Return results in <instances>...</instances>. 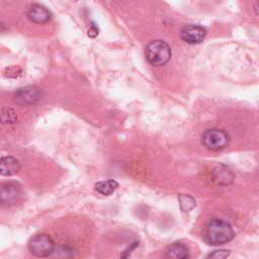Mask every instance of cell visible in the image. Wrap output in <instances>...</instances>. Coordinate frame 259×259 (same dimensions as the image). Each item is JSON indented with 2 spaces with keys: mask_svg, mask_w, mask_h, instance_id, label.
Masks as SVG:
<instances>
[{
  "mask_svg": "<svg viewBox=\"0 0 259 259\" xmlns=\"http://www.w3.org/2000/svg\"><path fill=\"white\" fill-rule=\"evenodd\" d=\"M235 232L226 221L214 219L209 221L203 230V239L209 245H221L233 240Z\"/></svg>",
  "mask_w": 259,
  "mask_h": 259,
  "instance_id": "6da1fadb",
  "label": "cell"
},
{
  "mask_svg": "<svg viewBox=\"0 0 259 259\" xmlns=\"http://www.w3.org/2000/svg\"><path fill=\"white\" fill-rule=\"evenodd\" d=\"M146 58L154 66H162L171 58V49L169 45L161 39L151 41L145 50Z\"/></svg>",
  "mask_w": 259,
  "mask_h": 259,
  "instance_id": "7a4b0ae2",
  "label": "cell"
},
{
  "mask_svg": "<svg viewBox=\"0 0 259 259\" xmlns=\"http://www.w3.org/2000/svg\"><path fill=\"white\" fill-rule=\"evenodd\" d=\"M56 249L53 239L47 234H37L28 241V250L35 257L44 258L54 254Z\"/></svg>",
  "mask_w": 259,
  "mask_h": 259,
  "instance_id": "3957f363",
  "label": "cell"
},
{
  "mask_svg": "<svg viewBox=\"0 0 259 259\" xmlns=\"http://www.w3.org/2000/svg\"><path fill=\"white\" fill-rule=\"evenodd\" d=\"M201 142L205 148L212 151H219L229 145L230 137L227 132L214 127L203 133Z\"/></svg>",
  "mask_w": 259,
  "mask_h": 259,
  "instance_id": "277c9868",
  "label": "cell"
},
{
  "mask_svg": "<svg viewBox=\"0 0 259 259\" xmlns=\"http://www.w3.org/2000/svg\"><path fill=\"white\" fill-rule=\"evenodd\" d=\"M41 97V90L36 86H26L14 93V100L20 105H32Z\"/></svg>",
  "mask_w": 259,
  "mask_h": 259,
  "instance_id": "5b68a950",
  "label": "cell"
},
{
  "mask_svg": "<svg viewBox=\"0 0 259 259\" xmlns=\"http://www.w3.org/2000/svg\"><path fill=\"white\" fill-rule=\"evenodd\" d=\"M20 196V186L15 182H6L0 188V202L3 206L13 205Z\"/></svg>",
  "mask_w": 259,
  "mask_h": 259,
  "instance_id": "8992f818",
  "label": "cell"
},
{
  "mask_svg": "<svg viewBox=\"0 0 259 259\" xmlns=\"http://www.w3.org/2000/svg\"><path fill=\"white\" fill-rule=\"evenodd\" d=\"M206 35V30L200 25H186L180 31V37L187 44H199Z\"/></svg>",
  "mask_w": 259,
  "mask_h": 259,
  "instance_id": "52a82bcc",
  "label": "cell"
},
{
  "mask_svg": "<svg viewBox=\"0 0 259 259\" xmlns=\"http://www.w3.org/2000/svg\"><path fill=\"white\" fill-rule=\"evenodd\" d=\"M26 16L30 21L35 23H46L52 17L51 12L44 5L38 3L31 4L28 7L26 11Z\"/></svg>",
  "mask_w": 259,
  "mask_h": 259,
  "instance_id": "ba28073f",
  "label": "cell"
},
{
  "mask_svg": "<svg viewBox=\"0 0 259 259\" xmlns=\"http://www.w3.org/2000/svg\"><path fill=\"white\" fill-rule=\"evenodd\" d=\"M20 162L12 156H4L0 162V173L3 176H12L19 172Z\"/></svg>",
  "mask_w": 259,
  "mask_h": 259,
  "instance_id": "9c48e42d",
  "label": "cell"
},
{
  "mask_svg": "<svg viewBox=\"0 0 259 259\" xmlns=\"http://www.w3.org/2000/svg\"><path fill=\"white\" fill-rule=\"evenodd\" d=\"M164 257L165 259H189V251L183 243L176 242L168 246Z\"/></svg>",
  "mask_w": 259,
  "mask_h": 259,
  "instance_id": "30bf717a",
  "label": "cell"
},
{
  "mask_svg": "<svg viewBox=\"0 0 259 259\" xmlns=\"http://www.w3.org/2000/svg\"><path fill=\"white\" fill-rule=\"evenodd\" d=\"M118 187V183L113 179L99 181L95 184V190L103 195H110Z\"/></svg>",
  "mask_w": 259,
  "mask_h": 259,
  "instance_id": "8fae6325",
  "label": "cell"
},
{
  "mask_svg": "<svg viewBox=\"0 0 259 259\" xmlns=\"http://www.w3.org/2000/svg\"><path fill=\"white\" fill-rule=\"evenodd\" d=\"M180 207L183 211H189L195 206V200L188 194H180L178 196Z\"/></svg>",
  "mask_w": 259,
  "mask_h": 259,
  "instance_id": "7c38bea8",
  "label": "cell"
},
{
  "mask_svg": "<svg viewBox=\"0 0 259 259\" xmlns=\"http://www.w3.org/2000/svg\"><path fill=\"white\" fill-rule=\"evenodd\" d=\"M54 254L57 255V259H69L72 255V249L66 246H61L55 249Z\"/></svg>",
  "mask_w": 259,
  "mask_h": 259,
  "instance_id": "4fadbf2b",
  "label": "cell"
},
{
  "mask_svg": "<svg viewBox=\"0 0 259 259\" xmlns=\"http://www.w3.org/2000/svg\"><path fill=\"white\" fill-rule=\"evenodd\" d=\"M230 255V251L226 249H221V250H215L211 252L206 259H227Z\"/></svg>",
  "mask_w": 259,
  "mask_h": 259,
  "instance_id": "5bb4252c",
  "label": "cell"
},
{
  "mask_svg": "<svg viewBox=\"0 0 259 259\" xmlns=\"http://www.w3.org/2000/svg\"><path fill=\"white\" fill-rule=\"evenodd\" d=\"M7 112L5 110H2V121L3 122H15L16 120V115L15 111L11 108H6Z\"/></svg>",
  "mask_w": 259,
  "mask_h": 259,
  "instance_id": "9a60e30c",
  "label": "cell"
},
{
  "mask_svg": "<svg viewBox=\"0 0 259 259\" xmlns=\"http://www.w3.org/2000/svg\"><path fill=\"white\" fill-rule=\"evenodd\" d=\"M97 34H98V28H97L94 24H92L91 27L88 29V35H89L90 37H94V36H96Z\"/></svg>",
  "mask_w": 259,
  "mask_h": 259,
  "instance_id": "2e32d148",
  "label": "cell"
}]
</instances>
